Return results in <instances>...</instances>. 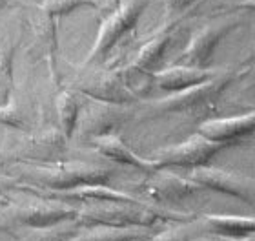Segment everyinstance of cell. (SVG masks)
Returning <instances> with one entry per match:
<instances>
[{
  "instance_id": "cell-9",
  "label": "cell",
  "mask_w": 255,
  "mask_h": 241,
  "mask_svg": "<svg viewBox=\"0 0 255 241\" xmlns=\"http://www.w3.org/2000/svg\"><path fill=\"white\" fill-rule=\"evenodd\" d=\"M129 110L126 104H112V102L93 101L91 99L86 106H80L79 121L75 134L82 139H95L101 135L115 134L128 119Z\"/></svg>"
},
{
  "instance_id": "cell-25",
  "label": "cell",
  "mask_w": 255,
  "mask_h": 241,
  "mask_svg": "<svg viewBox=\"0 0 255 241\" xmlns=\"http://www.w3.org/2000/svg\"><path fill=\"white\" fill-rule=\"evenodd\" d=\"M204 0H164V24L166 27H177L179 22L197 13Z\"/></svg>"
},
{
  "instance_id": "cell-31",
  "label": "cell",
  "mask_w": 255,
  "mask_h": 241,
  "mask_svg": "<svg viewBox=\"0 0 255 241\" xmlns=\"http://www.w3.org/2000/svg\"><path fill=\"white\" fill-rule=\"evenodd\" d=\"M235 241H255V234H252V236L243 238V240H235Z\"/></svg>"
},
{
  "instance_id": "cell-6",
  "label": "cell",
  "mask_w": 255,
  "mask_h": 241,
  "mask_svg": "<svg viewBox=\"0 0 255 241\" xmlns=\"http://www.w3.org/2000/svg\"><path fill=\"white\" fill-rule=\"evenodd\" d=\"M148 2L149 0H119L117 7L99 27V35H97L93 48L86 57L82 68H88V66L106 59L110 51L117 46L119 40L137 26L140 15L148 7Z\"/></svg>"
},
{
  "instance_id": "cell-14",
  "label": "cell",
  "mask_w": 255,
  "mask_h": 241,
  "mask_svg": "<svg viewBox=\"0 0 255 241\" xmlns=\"http://www.w3.org/2000/svg\"><path fill=\"white\" fill-rule=\"evenodd\" d=\"M199 134L217 143H232L235 139H243L255 134V110L243 113L237 117L210 119L199 126Z\"/></svg>"
},
{
  "instance_id": "cell-26",
  "label": "cell",
  "mask_w": 255,
  "mask_h": 241,
  "mask_svg": "<svg viewBox=\"0 0 255 241\" xmlns=\"http://www.w3.org/2000/svg\"><path fill=\"white\" fill-rule=\"evenodd\" d=\"M195 227L197 223H190V225H179L171 227L168 231H162L159 234H155L149 241H190L191 238H195Z\"/></svg>"
},
{
  "instance_id": "cell-7",
  "label": "cell",
  "mask_w": 255,
  "mask_h": 241,
  "mask_svg": "<svg viewBox=\"0 0 255 241\" xmlns=\"http://www.w3.org/2000/svg\"><path fill=\"white\" fill-rule=\"evenodd\" d=\"M228 143H217L204 137L202 134H193L186 141L179 145H171L166 148L155 152L153 165L155 168H201V166H210V161L217 156Z\"/></svg>"
},
{
  "instance_id": "cell-17",
  "label": "cell",
  "mask_w": 255,
  "mask_h": 241,
  "mask_svg": "<svg viewBox=\"0 0 255 241\" xmlns=\"http://www.w3.org/2000/svg\"><path fill=\"white\" fill-rule=\"evenodd\" d=\"M219 70H208V68H195V66L175 64L166 70H160L153 73L155 84L160 90L166 91H181L186 90L190 86H195L199 82H204L210 77H213Z\"/></svg>"
},
{
  "instance_id": "cell-16",
  "label": "cell",
  "mask_w": 255,
  "mask_h": 241,
  "mask_svg": "<svg viewBox=\"0 0 255 241\" xmlns=\"http://www.w3.org/2000/svg\"><path fill=\"white\" fill-rule=\"evenodd\" d=\"M91 145L95 146V150L102 157H106V159L113 161V163L133 166V168H138V170L142 172L157 170L153 161L137 156L117 134H108V135H101V137H95V139H91Z\"/></svg>"
},
{
  "instance_id": "cell-10",
  "label": "cell",
  "mask_w": 255,
  "mask_h": 241,
  "mask_svg": "<svg viewBox=\"0 0 255 241\" xmlns=\"http://www.w3.org/2000/svg\"><path fill=\"white\" fill-rule=\"evenodd\" d=\"M29 27H31V42H29V48H27V55L33 60L44 62L53 82H59V70H57V49H59L57 18L38 7V13L33 15L31 20H29Z\"/></svg>"
},
{
  "instance_id": "cell-23",
  "label": "cell",
  "mask_w": 255,
  "mask_h": 241,
  "mask_svg": "<svg viewBox=\"0 0 255 241\" xmlns=\"http://www.w3.org/2000/svg\"><path fill=\"white\" fill-rule=\"evenodd\" d=\"M0 124H5V126H9L16 132H29L31 130L26 104L18 101L15 93L11 95V99L5 102L4 106H0Z\"/></svg>"
},
{
  "instance_id": "cell-22",
  "label": "cell",
  "mask_w": 255,
  "mask_h": 241,
  "mask_svg": "<svg viewBox=\"0 0 255 241\" xmlns=\"http://www.w3.org/2000/svg\"><path fill=\"white\" fill-rule=\"evenodd\" d=\"M82 227L73 220H64L59 223L38 229H27V234L22 236L20 241H69Z\"/></svg>"
},
{
  "instance_id": "cell-19",
  "label": "cell",
  "mask_w": 255,
  "mask_h": 241,
  "mask_svg": "<svg viewBox=\"0 0 255 241\" xmlns=\"http://www.w3.org/2000/svg\"><path fill=\"white\" fill-rule=\"evenodd\" d=\"M177 27H166L162 26L160 29H157V33H153L146 42L138 48L135 59L131 64L138 70L146 71V73H153L155 66L159 64L162 57H164L166 49L170 46L171 38H173V31Z\"/></svg>"
},
{
  "instance_id": "cell-20",
  "label": "cell",
  "mask_w": 255,
  "mask_h": 241,
  "mask_svg": "<svg viewBox=\"0 0 255 241\" xmlns=\"http://www.w3.org/2000/svg\"><path fill=\"white\" fill-rule=\"evenodd\" d=\"M82 229L69 241H137L148 234V227L91 225Z\"/></svg>"
},
{
  "instance_id": "cell-15",
  "label": "cell",
  "mask_w": 255,
  "mask_h": 241,
  "mask_svg": "<svg viewBox=\"0 0 255 241\" xmlns=\"http://www.w3.org/2000/svg\"><path fill=\"white\" fill-rule=\"evenodd\" d=\"M22 42V29H5L0 27V106H4L15 93L13 79V60Z\"/></svg>"
},
{
  "instance_id": "cell-13",
  "label": "cell",
  "mask_w": 255,
  "mask_h": 241,
  "mask_svg": "<svg viewBox=\"0 0 255 241\" xmlns=\"http://www.w3.org/2000/svg\"><path fill=\"white\" fill-rule=\"evenodd\" d=\"M237 26L234 20H221L212 22L208 26L201 27L199 31L190 38L186 49L179 57V64L195 66V68H206L212 60V55L217 48V44L223 40L228 31H232Z\"/></svg>"
},
{
  "instance_id": "cell-4",
  "label": "cell",
  "mask_w": 255,
  "mask_h": 241,
  "mask_svg": "<svg viewBox=\"0 0 255 241\" xmlns=\"http://www.w3.org/2000/svg\"><path fill=\"white\" fill-rule=\"evenodd\" d=\"M234 71L219 70L213 77L186 90L173 91L171 95L151 102L153 113H186V112H206L217 102L228 84L234 79Z\"/></svg>"
},
{
  "instance_id": "cell-28",
  "label": "cell",
  "mask_w": 255,
  "mask_h": 241,
  "mask_svg": "<svg viewBox=\"0 0 255 241\" xmlns=\"http://www.w3.org/2000/svg\"><path fill=\"white\" fill-rule=\"evenodd\" d=\"M190 241H235V240H230V238H224V236H217V234H204V236H195L191 238Z\"/></svg>"
},
{
  "instance_id": "cell-3",
  "label": "cell",
  "mask_w": 255,
  "mask_h": 241,
  "mask_svg": "<svg viewBox=\"0 0 255 241\" xmlns=\"http://www.w3.org/2000/svg\"><path fill=\"white\" fill-rule=\"evenodd\" d=\"M77 207L59 199L37 196L31 201L13 203L9 201L0 209V231L15 234L20 229H38L59 223L64 220H73Z\"/></svg>"
},
{
  "instance_id": "cell-8",
  "label": "cell",
  "mask_w": 255,
  "mask_h": 241,
  "mask_svg": "<svg viewBox=\"0 0 255 241\" xmlns=\"http://www.w3.org/2000/svg\"><path fill=\"white\" fill-rule=\"evenodd\" d=\"M75 91L84 93L93 101L112 102V104H133L138 97L129 90L121 70H93L86 71L73 82Z\"/></svg>"
},
{
  "instance_id": "cell-11",
  "label": "cell",
  "mask_w": 255,
  "mask_h": 241,
  "mask_svg": "<svg viewBox=\"0 0 255 241\" xmlns=\"http://www.w3.org/2000/svg\"><path fill=\"white\" fill-rule=\"evenodd\" d=\"M190 179H193L204 188L228 194L237 199H243L246 203L255 205V177L221 170V168H212V166H201L190 172Z\"/></svg>"
},
{
  "instance_id": "cell-24",
  "label": "cell",
  "mask_w": 255,
  "mask_h": 241,
  "mask_svg": "<svg viewBox=\"0 0 255 241\" xmlns=\"http://www.w3.org/2000/svg\"><path fill=\"white\" fill-rule=\"evenodd\" d=\"M113 0H42V4L38 5L40 9H44L46 13H49L55 18L66 16L73 11L80 9V7H108L112 5Z\"/></svg>"
},
{
  "instance_id": "cell-21",
  "label": "cell",
  "mask_w": 255,
  "mask_h": 241,
  "mask_svg": "<svg viewBox=\"0 0 255 241\" xmlns=\"http://www.w3.org/2000/svg\"><path fill=\"white\" fill-rule=\"evenodd\" d=\"M55 112H57V126L62 130V134L68 139H71L75 135L80 113V102L77 93L73 90H60L55 97Z\"/></svg>"
},
{
  "instance_id": "cell-27",
  "label": "cell",
  "mask_w": 255,
  "mask_h": 241,
  "mask_svg": "<svg viewBox=\"0 0 255 241\" xmlns=\"http://www.w3.org/2000/svg\"><path fill=\"white\" fill-rule=\"evenodd\" d=\"M20 188L18 177H7L0 174V209L11 201V192Z\"/></svg>"
},
{
  "instance_id": "cell-2",
  "label": "cell",
  "mask_w": 255,
  "mask_h": 241,
  "mask_svg": "<svg viewBox=\"0 0 255 241\" xmlns=\"http://www.w3.org/2000/svg\"><path fill=\"white\" fill-rule=\"evenodd\" d=\"M190 220L186 214L164 212L153 209L144 201H117V203H93L77 209L75 221L80 227L112 225V227H153L160 221Z\"/></svg>"
},
{
  "instance_id": "cell-29",
  "label": "cell",
  "mask_w": 255,
  "mask_h": 241,
  "mask_svg": "<svg viewBox=\"0 0 255 241\" xmlns=\"http://www.w3.org/2000/svg\"><path fill=\"white\" fill-rule=\"evenodd\" d=\"M237 7H248V9H254L255 11V0H245V2L237 4Z\"/></svg>"
},
{
  "instance_id": "cell-5",
  "label": "cell",
  "mask_w": 255,
  "mask_h": 241,
  "mask_svg": "<svg viewBox=\"0 0 255 241\" xmlns=\"http://www.w3.org/2000/svg\"><path fill=\"white\" fill-rule=\"evenodd\" d=\"M68 137L62 134L59 126L37 130V132H22L13 143H4L2 150L9 156V159L27 161V163H42V165H55L64 161L66 143Z\"/></svg>"
},
{
  "instance_id": "cell-30",
  "label": "cell",
  "mask_w": 255,
  "mask_h": 241,
  "mask_svg": "<svg viewBox=\"0 0 255 241\" xmlns=\"http://www.w3.org/2000/svg\"><path fill=\"white\" fill-rule=\"evenodd\" d=\"M7 161H11L9 156H7V154H5V152L2 150V148H0V168H2V166H4L5 163H7Z\"/></svg>"
},
{
  "instance_id": "cell-32",
  "label": "cell",
  "mask_w": 255,
  "mask_h": 241,
  "mask_svg": "<svg viewBox=\"0 0 255 241\" xmlns=\"http://www.w3.org/2000/svg\"><path fill=\"white\" fill-rule=\"evenodd\" d=\"M7 4H9V0H0V9H4Z\"/></svg>"
},
{
  "instance_id": "cell-12",
  "label": "cell",
  "mask_w": 255,
  "mask_h": 241,
  "mask_svg": "<svg viewBox=\"0 0 255 241\" xmlns=\"http://www.w3.org/2000/svg\"><path fill=\"white\" fill-rule=\"evenodd\" d=\"M202 188L190 177L175 176L171 172H155L140 185V194L155 203H179L193 194L201 192Z\"/></svg>"
},
{
  "instance_id": "cell-1",
  "label": "cell",
  "mask_w": 255,
  "mask_h": 241,
  "mask_svg": "<svg viewBox=\"0 0 255 241\" xmlns=\"http://www.w3.org/2000/svg\"><path fill=\"white\" fill-rule=\"evenodd\" d=\"M112 166L86 161H59L55 165H27L18 168V179L29 181L40 190H71L86 185H108Z\"/></svg>"
},
{
  "instance_id": "cell-18",
  "label": "cell",
  "mask_w": 255,
  "mask_h": 241,
  "mask_svg": "<svg viewBox=\"0 0 255 241\" xmlns=\"http://www.w3.org/2000/svg\"><path fill=\"white\" fill-rule=\"evenodd\" d=\"M201 227L210 234H217V236L230 238V240H243V238L255 234V218L212 214L202 218Z\"/></svg>"
}]
</instances>
